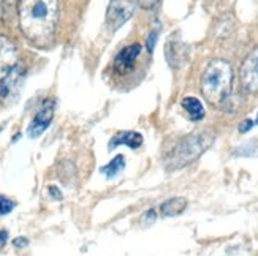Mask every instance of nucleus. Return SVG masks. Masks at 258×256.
I'll list each match as a JSON object with an SVG mask.
<instances>
[{
    "label": "nucleus",
    "instance_id": "1",
    "mask_svg": "<svg viewBox=\"0 0 258 256\" xmlns=\"http://www.w3.org/2000/svg\"><path fill=\"white\" fill-rule=\"evenodd\" d=\"M59 19L57 0H19V29L32 44L43 48L51 41Z\"/></svg>",
    "mask_w": 258,
    "mask_h": 256
},
{
    "label": "nucleus",
    "instance_id": "2",
    "mask_svg": "<svg viewBox=\"0 0 258 256\" xmlns=\"http://www.w3.org/2000/svg\"><path fill=\"white\" fill-rule=\"evenodd\" d=\"M26 73V65L19 60L15 44L0 37V102H5L19 91Z\"/></svg>",
    "mask_w": 258,
    "mask_h": 256
},
{
    "label": "nucleus",
    "instance_id": "3",
    "mask_svg": "<svg viewBox=\"0 0 258 256\" xmlns=\"http://www.w3.org/2000/svg\"><path fill=\"white\" fill-rule=\"evenodd\" d=\"M233 70L227 60L216 59L211 60L201 76V92L206 102L220 106L227 102L231 92Z\"/></svg>",
    "mask_w": 258,
    "mask_h": 256
},
{
    "label": "nucleus",
    "instance_id": "4",
    "mask_svg": "<svg viewBox=\"0 0 258 256\" xmlns=\"http://www.w3.org/2000/svg\"><path fill=\"white\" fill-rule=\"evenodd\" d=\"M212 139H214V136L205 131L194 133V135L184 138L171 152L170 160L166 163L168 169H179L187 166L188 163L195 161L201 153L209 149Z\"/></svg>",
    "mask_w": 258,
    "mask_h": 256
},
{
    "label": "nucleus",
    "instance_id": "5",
    "mask_svg": "<svg viewBox=\"0 0 258 256\" xmlns=\"http://www.w3.org/2000/svg\"><path fill=\"white\" fill-rule=\"evenodd\" d=\"M137 0H109L106 10V22L113 29H119L133 16Z\"/></svg>",
    "mask_w": 258,
    "mask_h": 256
},
{
    "label": "nucleus",
    "instance_id": "6",
    "mask_svg": "<svg viewBox=\"0 0 258 256\" xmlns=\"http://www.w3.org/2000/svg\"><path fill=\"white\" fill-rule=\"evenodd\" d=\"M239 77L244 91H247L250 94L258 92V48L253 49L245 57L244 63L241 65Z\"/></svg>",
    "mask_w": 258,
    "mask_h": 256
},
{
    "label": "nucleus",
    "instance_id": "7",
    "mask_svg": "<svg viewBox=\"0 0 258 256\" xmlns=\"http://www.w3.org/2000/svg\"><path fill=\"white\" fill-rule=\"evenodd\" d=\"M52 117H54V102L48 100V102H44L43 106L37 111V114L33 116L29 125V130H27V135L33 139L41 136L51 125Z\"/></svg>",
    "mask_w": 258,
    "mask_h": 256
},
{
    "label": "nucleus",
    "instance_id": "8",
    "mask_svg": "<svg viewBox=\"0 0 258 256\" xmlns=\"http://www.w3.org/2000/svg\"><path fill=\"white\" fill-rule=\"evenodd\" d=\"M140 54H141V44L140 43L128 44V46H125L122 51H119V54L114 59V63H113L114 71L119 76L130 73L135 68V63H137Z\"/></svg>",
    "mask_w": 258,
    "mask_h": 256
},
{
    "label": "nucleus",
    "instance_id": "9",
    "mask_svg": "<svg viewBox=\"0 0 258 256\" xmlns=\"http://www.w3.org/2000/svg\"><path fill=\"white\" fill-rule=\"evenodd\" d=\"M185 44L182 41L176 40L174 37H170L166 43V48H165V55H166V60L171 66H182V63L185 62Z\"/></svg>",
    "mask_w": 258,
    "mask_h": 256
},
{
    "label": "nucleus",
    "instance_id": "10",
    "mask_svg": "<svg viewBox=\"0 0 258 256\" xmlns=\"http://www.w3.org/2000/svg\"><path fill=\"white\" fill-rule=\"evenodd\" d=\"M143 135L138 131H119L109 141V150H113L117 146H127L130 149H138L143 144Z\"/></svg>",
    "mask_w": 258,
    "mask_h": 256
},
{
    "label": "nucleus",
    "instance_id": "11",
    "mask_svg": "<svg viewBox=\"0 0 258 256\" xmlns=\"http://www.w3.org/2000/svg\"><path fill=\"white\" fill-rule=\"evenodd\" d=\"M187 207V199L185 198H171L165 201L160 206V214L163 217H176V215H181Z\"/></svg>",
    "mask_w": 258,
    "mask_h": 256
},
{
    "label": "nucleus",
    "instance_id": "12",
    "mask_svg": "<svg viewBox=\"0 0 258 256\" xmlns=\"http://www.w3.org/2000/svg\"><path fill=\"white\" fill-rule=\"evenodd\" d=\"M182 106H184V109L187 111L188 117L192 119V120H201V119L205 117V114H206L203 103H201L200 100L195 98V97H185L182 100Z\"/></svg>",
    "mask_w": 258,
    "mask_h": 256
},
{
    "label": "nucleus",
    "instance_id": "13",
    "mask_svg": "<svg viewBox=\"0 0 258 256\" xmlns=\"http://www.w3.org/2000/svg\"><path fill=\"white\" fill-rule=\"evenodd\" d=\"M124 166H125L124 155H117V157H114L108 164H105L100 171H102L108 179H113V177H116L122 169H124Z\"/></svg>",
    "mask_w": 258,
    "mask_h": 256
},
{
    "label": "nucleus",
    "instance_id": "14",
    "mask_svg": "<svg viewBox=\"0 0 258 256\" xmlns=\"http://www.w3.org/2000/svg\"><path fill=\"white\" fill-rule=\"evenodd\" d=\"M13 209H15V203L11 201V199H8L7 196L0 195V215H7V214H10Z\"/></svg>",
    "mask_w": 258,
    "mask_h": 256
},
{
    "label": "nucleus",
    "instance_id": "15",
    "mask_svg": "<svg viewBox=\"0 0 258 256\" xmlns=\"http://www.w3.org/2000/svg\"><path fill=\"white\" fill-rule=\"evenodd\" d=\"M137 2L144 10H152V8H155L157 5H159L160 0H137Z\"/></svg>",
    "mask_w": 258,
    "mask_h": 256
},
{
    "label": "nucleus",
    "instance_id": "16",
    "mask_svg": "<svg viewBox=\"0 0 258 256\" xmlns=\"http://www.w3.org/2000/svg\"><path fill=\"white\" fill-rule=\"evenodd\" d=\"M155 43H157V32L154 30V32L149 33V37H148V52H152L154 51Z\"/></svg>",
    "mask_w": 258,
    "mask_h": 256
},
{
    "label": "nucleus",
    "instance_id": "17",
    "mask_svg": "<svg viewBox=\"0 0 258 256\" xmlns=\"http://www.w3.org/2000/svg\"><path fill=\"white\" fill-rule=\"evenodd\" d=\"M252 127H253V120L245 119V120H242L241 124H239V131H241V133H247Z\"/></svg>",
    "mask_w": 258,
    "mask_h": 256
},
{
    "label": "nucleus",
    "instance_id": "18",
    "mask_svg": "<svg viewBox=\"0 0 258 256\" xmlns=\"http://www.w3.org/2000/svg\"><path fill=\"white\" fill-rule=\"evenodd\" d=\"M48 190H49V196L52 199H57V201H59V199H62V193H60V190L55 185H51Z\"/></svg>",
    "mask_w": 258,
    "mask_h": 256
},
{
    "label": "nucleus",
    "instance_id": "19",
    "mask_svg": "<svg viewBox=\"0 0 258 256\" xmlns=\"http://www.w3.org/2000/svg\"><path fill=\"white\" fill-rule=\"evenodd\" d=\"M13 245L16 247V248H22V247H27L29 245V240L26 239V237H16L15 240H13Z\"/></svg>",
    "mask_w": 258,
    "mask_h": 256
},
{
    "label": "nucleus",
    "instance_id": "20",
    "mask_svg": "<svg viewBox=\"0 0 258 256\" xmlns=\"http://www.w3.org/2000/svg\"><path fill=\"white\" fill-rule=\"evenodd\" d=\"M7 240H8V231L2 229V231H0V248L5 245Z\"/></svg>",
    "mask_w": 258,
    "mask_h": 256
},
{
    "label": "nucleus",
    "instance_id": "21",
    "mask_svg": "<svg viewBox=\"0 0 258 256\" xmlns=\"http://www.w3.org/2000/svg\"><path fill=\"white\" fill-rule=\"evenodd\" d=\"M256 124H258V117H256Z\"/></svg>",
    "mask_w": 258,
    "mask_h": 256
}]
</instances>
